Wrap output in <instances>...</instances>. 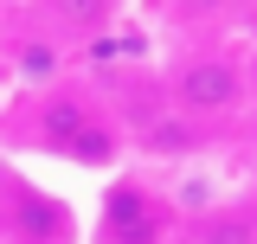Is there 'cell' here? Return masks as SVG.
<instances>
[{
  "label": "cell",
  "mask_w": 257,
  "mask_h": 244,
  "mask_svg": "<svg viewBox=\"0 0 257 244\" xmlns=\"http://www.w3.org/2000/svg\"><path fill=\"white\" fill-rule=\"evenodd\" d=\"M238 96H244V71H238L231 58H187L180 71H174V109H180L187 122L231 116Z\"/></svg>",
  "instance_id": "1"
},
{
  "label": "cell",
  "mask_w": 257,
  "mask_h": 244,
  "mask_svg": "<svg viewBox=\"0 0 257 244\" xmlns=\"http://www.w3.org/2000/svg\"><path fill=\"white\" fill-rule=\"evenodd\" d=\"M45 135H52V148L77 154V161H109V129H96L84 103H52L45 109Z\"/></svg>",
  "instance_id": "2"
},
{
  "label": "cell",
  "mask_w": 257,
  "mask_h": 244,
  "mask_svg": "<svg viewBox=\"0 0 257 244\" xmlns=\"http://www.w3.org/2000/svg\"><path fill=\"white\" fill-rule=\"evenodd\" d=\"M103 231L122 238V244H148V238H155L148 193H142V186H116V193H109V218H103Z\"/></svg>",
  "instance_id": "3"
},
{
  "label": "cell",
  "mask_w": 257,
  "mask_h": 244,
  "mask_svg": "<svg viewBox=\"0 0 257 244\" xmlns=\"http://www.w3.org/2000/svg\"><path fill=\"white\" fill-rule=\"evenodd\" d=\"M193 244H257V218L251 212H212L193 231Z\"/></svg>",
  "instance_id": "4"
},
{
  "label": "cell",
  "mask_w": 257,
  "mask_h": 244,
  "mask_svg": "<svg viewBox=\"0 0 257 244\" xmlns=\"http://www.w3.org/2000/svg\"><path fill=\"white\" fill-rule=\"evenodd\" d=\"M142 142H148V154H187L193 148V122L187 116H161L142 129Z\"/></svg>",
  "instance_id": "5"
},
{
  "label": "cell",
  "mask_w": 257,
  "mask_h": 244,
  "mask_svg": "<svg viewBox=\"0 0 257 244\" xmlns=\"http://www.w3.org/2000/svg\"><path fill=\"white\" fill-rule=\"evenodd\" d=\"M251 26H257V13H251Z\"/></svg>",
  "instance_id": "6"
}]
</instances>
